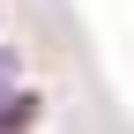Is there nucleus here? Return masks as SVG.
Listing matches in <instances>:
<instances>
[{
	"label": "nucleus",
	"mask_w": 134,
	"mask_h": 134,
	"mask_svg": "<svg viewBox=\"0 0 134 134\" xmlns=\"http://www.w3.org/2000/svg\"><path fill=\"white\" fill-rule=\"evenodd\" d=\"M37 119V104H30V97H15V104H0V127H30Z\"/></svg>",
	"instance_id": "obj_1"
}]
</instances>
